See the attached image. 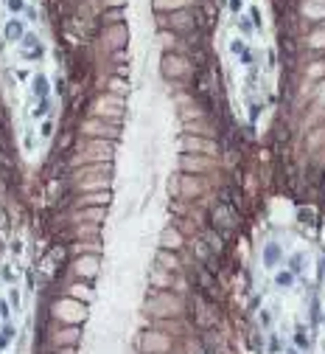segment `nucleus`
<instances>
[{"label": "nucleus", "mask_w": 325, "mask_h": 354, "mask_svg": "<svg viewBox=\"0 0 325 354\" xmlns=\"http://www.w3.org/2000/svg\"><path fill=\"white\" fill-rule=\"evenodd\" d=\"M56 93H68V82H65V79H59V82H56Z\"/></svg>", "instance_id": "10"}, {"label": "nucleus", "mask_w": 325, "mask_h": 354, "mask_svg": "<svg viewBox=\"0 0 325 354\" xmlns=\"http://www.w3.org/2000/svg\"><path fill=\"white\" fill-rule=\"evenodd\" d=\"M278 256H280L278 244H269V247H266V264H275V261H278Z\"/></svg>", "instance_id": "4"}, {"label": "nucleus", "mask_w": 325, "mask_h": 354, "mask_svg": "<svg viewBox=\"0 0 325 354\" xmlns=\"http://www.w3.org/2000/svg\"><path fill=\"white\" fill-rule=\"evenodd\" d=\"M104 3H109V6H121V0H104Z\"/></svg>", "instance_id": "15"}, {"label": "nucleus", "mask_w": 325, "mask_h": 354, "mask_svg": "<svg viewBox=\"0 0 325 354\" xmlns=\"http://www.w3.org/2000/svg\"><path fill=\"white\" fill-rule=\"evenodd\" d=\"M320 191H323V200H325V177L320 180Z\"/></svg>", "instance_id": "14"}, {"label": "nucleus", "mask_w": 325, "mask_h": 354, "mask_svg": "<svg viewBox=\"0 0 325 354\" xmlns=\"http://www.w3.org/2000/svg\"><path fill=\"white\" fill-rule=\"evenodd\" d=\"M6 6L11 8V11H23L25 3H23V0H6Z\"/></svg>", "instance_id": "7"}, {"label": "nucleus", "mask_w": 325, "mask_h": 354, "mask_svg": "<svg viewBox=\"0 0 325 354\" xmlns=\"http://www.w3.org/2000/svg\"><path fill=\"white\" fill-rule=\"evenodd\" d=\"M20 37H23V23H20V20H8L6 23V39L8 42H17Z\"/></svg>", "instance_id": "1"}, {"label": "nucleus", "mask_w": 325, "mask_h": 354, "mask_svg": "<svg viewBox=\"0 0 325 354\" xmlns=\"http://www.w3.org/2000/svg\"><path fill=\"white\" fill-rule=\"evenodd\" d=\"M278 284H280V287H289V284H292V275H289V273H280V275H278Z\"/></svg>", "instance_id": "9"}, {"label": "nucleus", "mask_w": 325, "mask_h": 354, "mask_svg": "<svg viewBox=\"0 0 325 354\" xmlns=\"http://www.w3.org/2000/svg\"><path fill=\"white\" fill-rule=\"evenodd\" d=\"M34 93L39 96V99H48V79L39 73L37 79H34Z\"/></svg>", "instance_id": "2"}, {"label": "nucleus", "mask_w": 325, "mask_h": 354, "mask_svg": "<svg viewBox=\"0 0 325 354\" xmlns=\"http://www.w3.org/2000/svg\"><path fill=\"white\" fill-rule=\"evenodd\" d=\"M81 203H84V205H104V203H109V194H90V197H81Z\"/></svg>", "instance_id": "3"}, {"label": "nucleus", "mask_w": 325, "mask_h": 354, "mask_svg": "<svg viewBox=\"0 0 325 354\" xmlns=\"http://www.w3.org/2000/svg\"><path fill=\"white\" fill-rule=\"evenodd\" d=\"M297 346H306V335H303V329H297Z\"/></svg>", "instance_id": "13"}, {"label": "nucleus", "mask_w": 325, "mask_h": 354, "mask_svg": "<svg viewBox=\"0 0 325 354\" xmlns=\"http://www.w3.org/2000/svg\"><path fill=\"white\" fill-rule=\"evenodd\" d=\"M11 335H14L11 329H3V335H0V346H8V340H11Z\"/></svg>", "instance_id": "8"}, {"label": "nucleus", "mask_w": 325, "mask_h": 354, "mask_svg": "<svg viewBox=\"0 0 325 354\" xmlns=\"http://www.w3.org/2000/svg\"><path fill=\"white\" fill-rule=\"evenodd\" d=\"M252 23L261 25V11H258V8H252Z\"/></svg>", "instance_id": "12"}, {"label": "nucleus", "mask_w": 325, "mask_h": 354, "mask_svg": "<svg viewBox=\"0 0 325 354\" xmlns=\"http://www.w3.org/2000/svg\"><path fill=\"white\" fill-rule=\"evenodd\" d=\"M45 113H48V99H39V104H37V110H34V116H45Z\"/></svg>", "instance_id": "6"}, {"label": "nucleus", "mask_w": 325, "mask_h": 354, "mask_svg": "<svg viewBox=\"0 0 325 354\" xmlns=\"http://www.w3.org/2000/svg\"><path fill=\"white\" fill-rule=\"evenodd\" d=\"M233 51H236V54H241V51H244V42H241V39H233Z\"/></svg>", "instance_id": "11"}, {"label": "nucleus", "mask_w": 325, "mask_h": 354, "mask_svg": "<svg viewBox=\"0 0 325 354\" xmlns=\"http://www.w3.org/2000/svg\"><path fill=\"white\" fill-rule=\"evenodd\" d=\"M118 20H121V11H118V8H115V11H107V14H104V23H109V25H115Z\"/></svg>", "instance_id": "5"}]
</instances>
